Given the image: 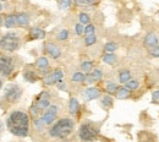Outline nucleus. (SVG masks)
<instances>
[{
    "instance_id": "a211bd4d",
    "label": "nucleus",
    "mask_w": 159,
    "mask_h": 142,
    "mask_svg": "<svg viewBox=\"0 0 159 142\" xmlns=\"http://www.w3.org/2000/svg\"><path fill=\"white\" fill-rule=\"evenodd\" d=\"M5 26L7 28H14L17 26V20H16V15H7L5 17Z\"/></svg>"
},
{
    "instance_id": "49530a36",
    "label": "nucleus",
    "mask_w": 159,
    "mask_h": 142,
    "mask_svg": "<svg viewBox=\"0 0 159 142\" xmlns=\"http://www.w3.org/2000/svg\"><path fill=\"white\" fill-rule=\"evenodd\" d=\"M158 16H159V11H158Z\"/></svg>"
},
{
    "instance_id": "dca6fc26",
    "label": "nucleus",
    "mask_w": 159,
    "mask_h": 142,
    "mask_svg": "<svg viewBox=\"0 0 159 142\" xmlns=\"http://www.w3.org/2000/svg\"><path fill=\"white\" fill-rule=\"evenodd\" d=\"M16 20H17V25L19 26H22V27H27L28 23H30V17L25 12H20L16 15Z\"/></svg>"
},
{
    "instance_id": "c9c22d12",
    "label": "nucleus",
    "mask_w": 159,
    "mask_h": 142,
    "mask_svg": "<svg viewBox=\"0 0 159 142\" xmlns=\"http://www.w3.org/2000/svg\"><path fill=\"white\" fill-rule=\"evenodd\" d=\"M149 54H151L152 58H159V44L157 47L149 49Z\"/></svg>"
},
{
    "instance_id": "79ce46f5",
    "label": "nucleus",
    "mask_w": 159,
    "mask_h": 142,
    "mask_svg": "<svg viewBox=\"0 0 159 142\" xmlns=\"http://www.w3.org/2000/svg\"><path fill=\"white\" fill-rule=\"evenodd\" d=\"M75 4H77V5H82V0H72Z\"/></svg>"
},
{
    "instance_id": "c03bdc74",
    "label": "nucleus",
    "mask_w": 159,
    "mask_h": 142,
    "mask_svg": "<svg viewBox=\"0 0 159 142\" xmlns=\"http://www.w3.org/2000/svg\"><path fill=\"white\" fill-rule=\"evenodd\" d=\"M1 86H2V81H1V79H0V89H1Z\"/></svg>"
},
{
    "instance_id": "a18cd8bd",
    "label": "nucleus",
    "mask_w": 159,
    "mask_h": 142,
    "mask_svg": "<svg viewBox=\"0 0 159 142\" xmlns=\"http://www.w3.org/2000/svg\"><path fill=\"white\" fill-rule=\"evenodd\" d=\"M2 10V5H1V1H0V11Z\"/></svg>"
},
{
    "instance_id": "bb28decb",
    "label": "nucleus",
    "mask_w": 159,
    "mask_h": 142,
    "mask_svg": "<svg viewBox=\"0 0 159 142\" xmlns=\"http://www.w3.org/2000/svg\"><path fill=\"white\" fill-rule=\"evenodd\" d=\"M104 50L105 53H115V50H118V44L115 42H108L104 45Z\"/></svg>"
},
{
    "instance_id": "f8f14e48",
    "label": "nucleus",
    "mask_w": 159,
    "mask_h": 142,
    "mask_svg": "<svg viewBox=\"0 0 159 142\" xmlns=\"http://www.w3.org/2000/svg\"><path fill=\"white\" fill-rule=\"evenodd\" d=\"M36 67L40 71H47L49 69V60L45 57H39L36 60Z\"/></svg>"
},
{
    "instance_id": "0eeeda50",
    "label": "nucleus",
    "mask_w": 159,
    "mask_h": 142,
    "mask_svg": "<svg viewBox=\"0 0 159 142\" xmlns=\"http://www.w3.org/2000/svg\"><path fill=\"white\" fill-rule=\"evenodd\" d=\"M64 79V71L61 69H57L52 72H49L47 76H44L43 82L45 85H57L59 81H61Z\"/></svg>"
},
{
    "instance_id": "ea45409f",
    "label": "nucleus",
    "mask_w": 159,
    "mask_h": 142,
    "mask_svg": "<svg viewBox=\"0 0 159 142\" xmlns=\"http://www.w3.org/2000/svg\"><path fill=\"white\" fill-rule=\"evenodd\" d=\"M57 87H58L59 89H64V91H65V89H66V83L61 80V81H59L57 83Z\"/></svg>"
},
{
    "instance_id": "6ab92c4d",
    "label": "nucleus",
    "mask_w": 159,
    "mask_h": 142,
    "mask_svg": "<svg viewBox=\"0 0 159 142\" xmlns=\"http://www.w3.org/2000/svg\"><path fill=\"white\" fill-rule=\"evenodd\" d=\"M102 59H103V61L105 64H108V65H114L116 62V60H118V58H116V55L114 53H107V54L103 55Z\"/></svg>"
},
{
    "instance_id": "9d476101",
    "label": "nucleus",
    "mask_w": 159,
    "mask_h": 142,
    "mask_svg": "<svg viewBox=\"0 0 159 142\" xmlns=\"http://www.w3.org/2000/svg\"><path fill=\"white\" fill-rule=\"evenodd\" d=\"M82 96H83V99H84V101L88 102V101H93V99L99 98L100 96H102V93H100V89L96 88V87H88L87 89L83 91Z\"/></svg>"
},
{
    "instance_id": "a878e982",
    "label": "nucleus",
    "mask_w": 159,
    "mask_h": 142,
    "mask_svg": "<svg viewBox=\"0 0 159 142\" xmlns=\"http://www.w3.org/2000/svg\"><path fill=\"white\" fill-rule=\"evenodd\" d=\"M125 87L129 89V91H136V89H139V82L137 80H130V81H127L125 83Z\"/></svg>"
},
{
    "instance_id": "2f4dec72",
    "label": "nucleus",
    "mask_w": 159,
    "mask_h": 142,
    "mask_svg": "<svg viewBox=\"0 0 159 142\" xmlns=\"http://www.w3.org/2000/svg\"><path fill=\"white\" fill-rule=\"evenodd\" d=\"M72 5V0H60L59 1V7L61 10H67L70 9Z\"/></svg>"
},
{
    "instance_id": "20e7f679",
    "label": "nucleus",
    "mask_w": 159,
    "mask_h": 142,
    "mask_svg": "<svg viewBox=\"0 0 159 142\" xmlns=\"http://www.w3.org/2000/svg\"><path fill=\"white\" fill-rule=\"evenodd\" d=\"M21 39L19 33L15 32H9L5 36L1 37L0 39V49L5 52H15L20 48Z\"/></svg>"
},
{
    "instance_id": "c85d7f7f",
    "label": "nucleus",
    "mask_w": 159,
    "mask_h": 142,
    "mask_svg": "<svg viewBox=\"0 0 159 142\" xmlns=\"http://www.w3.org/2000/svg\"><path fill=\"white\" fill-rule=\"evenodd\" d=\"M79 20L80 23H82V25H88L91 22V17H89V15L87 12H80Z\"/></svg>"
},
{
    "instance_id": "72a5a7b5",
    "label": "nucleus",
    "mask_w": 159,
    "mask_h": 142,
    "mask_svg": "<svg viewBox=\"0 0 159 142\" xmlns=\"http://www.w3.org/2000/svg\"><path fill=\"white\" fill-rule=\"evenodd\" d=\"M57 37H58V39H59V41H66V39L69 38V31H67V30H65V28H64V30H61L59 33H58V36H57Z\"/></svg>"
},
{
    "instance_id": "aec40b11",
    "label": "nucleus",
    "mask_w": 159,
    "mask_h": 142,
    "mask_svg": "<svg viewBox=\"0 0 159 142\" xmlns=\"http://www.w3.org/2000/svg\"><path fill=\"white\" fill-rule=\"evenodd\" d=\"M103 70L100 69H93L91 72H89V76L92 77V80L94 82H99L102 79H103Z\"/></svg>"
},
{
    "instance_id": "4c0bfd02",
    "label": "nucleus",
    "mask_w": 159,
    "mask_h": 142,
    "mask_svg": "<svg viewBox=\"0 0 159 142\" xmlns=\"http://www.w3.org/2000/svg\"><path fill=\"white\" fill-rule=\"evenodd\" d=\"M34 125H36V127H37V129H39V130H42V129L45 126L44 121H43L40 118H38V119H36V120H34Z\"/></svg>"
},
{
    "instance_id": "f03ea898",
    "label": "nucleus",
    "mask_w": 159,
    "mask_h": 142,
    "mask_svg": "<svg viewBox=\"0 0 159 142\" xmlns=\"http://www.w3.org/2000/svg\"><path fill=\"white\" fill-rule=\"evenodd\" d=\"M75 127V121L70 118H61L57 122L53 124V126L49 130V135L55 139H65L71 135Z\"/></svg>"
},
{
    "instance_id": "4be33fe9",
    "label": "nucleus",
    "mask_w": 159,
    "mask_h": 142,
    "mask_svg": "<svg viewBox=\"0 0 159 142\" xmlns=\"http://www.w3.org/2000/svg\"><path fill=\"white\" fill-rule=\"evenodd\" d=\"M131 80V72L129 70H121L119 72V81L120 83H126L127 81Z\"/></svg>"
},
{
    "instance_id": "4468645a",
    "label": "nucleus",
    "mask_w": 159,
    "mask_h": 142,
    "mask_svg": "<svg viewBox=\"0 0 159 142\" xmlns=\"http://www.w3.org/2000/svg\"><path fill=\"white\" fill-rule=\"evenodd\" d=\"M80 110V103L79 101L76 99V98H70V101H69V112H70V114L71 115H76L77 113H79Z\"/></svg>"
},
{
    "instance_id": "39448f33",
    "label": "nucleus",
    "mask_w": 159,
    "mask_h": 142,
    "mask_svg": "<svg viewBox=\"0 0 159 142\" xmlns=\"http://www.w3.org/2000/svg\"><path fill=\"white\" fill-rule=\"evenodd\" d=\"M15 67V62L14 59L9 55H1L0 57V74L2 76H10L14 71Z\"/></svg>"
},
{
    "instance_id": "cd10ccee",
    "label": "nucleus",
    "mask_w": 159,
    "mask_h": 142,
    "mask_svg": "<svg viewBox=\"0 0 159 142\" xmlns=\"http://www.w3.org/2000/svg\"><path fill=\"white\" fill-rule=\"evenodd\" d=\"M83 34H84L86 37L96 34V27H94V25H92V23H88V25L84 27V32H83Z\"/></svg>"
},
{
    "instance_id": "7c9ffc66",
    "label": "nucleus",
    "mask_w": 159,
    "mask_h": 142,
    "mask_svg": "<svg viewBox=\"0 0 159 142\" xmlns=\"http://www.w3.org/2000/svg\"><path fill=\"white\" fill-rule=\"evenodd\" d=\"M96 42H97V36H96V34L84 37V45H86V47H91V45L96 44Z\"/></svg>"
},
{
    "instance_id": "c756f323",
    "label": "nucleus",
    "mask_w": 159,
    "mask_h": 142,
    "mask_svg": "<svg viewBox=\"0 0 159 142\" xmlns=\"http://www.w3.org/2000/svg\"><path fill=\"white\" fill-rule=\"evenodd\" d=\"M25 79L30 82H36L38 80V76L33 71H27V72H25Z\"/></svg>"
},
{
    "instance_id": "ddd939ff",
    "label": "nucleus",
    "mask_w": 159,
    "mask_h": 142,
    "mask_svg": "<svg viewBox=\"0 0 159 142\" xmlns=\"http://www.w3.org/2000/svg\"><path fill=\"white\" fill-rule=\"evenodd\" d=\"M114 96H115L118 99H127V98H130V96H131V91H129L126 87H119Z\"/></svg>"
},
{
    "instance_id": "a19ab883",
    "label": "nucleus",
    "mask_w": 159,
    "mask_h": 142,
    "mask_svg": "<svg viewBox=\"0 0 159 142\" xmlns=\"http://www.w3.org/2000/svg\"><path fill=\"white\" fill-rule=\"evenodd\" d=\"M98 0H82V5H87V4H96Z\"/></svg>"
},
{
    "instance_id": "423d86ee",
    "label": "nucleus",
    "mask_w": 159,
    "mask_h": 142,
    "mask_svg": "<svg viewBox=\"0 0 159 142\" xmlns=\"http://www.w3.org/2000/svg\"><path fill=\"white\" fill-rule=\"evenodd\" d=\"M22 94V89L20 86L17 85H9L5 88V93H4V98L5 101H7L9 103H14L16 102Z\"/></svg>"
},
{
    "instance_id": "1a4fd4ad",
    "label": "nucleus",
    "mask_w": 159,
    "mask_h": 142,
    "mask_svg": "<svg viewBox=\"0 0 159 142\" xmlns=\"http://www.w3.org/2000/svg\"><path fill=\"white\" fill-rule=\"evenodd\" d=\"M44 50L52 59H58L61 57V49L53 42H47L44 44Z\"/></svg>"
},
{
    "instance_id": "7ed1b4c3",
    "label": "nucleus",
    "mask_w": 159,
    "mask_h": 142,
    "mask_svg": "<svg viewBox=\"0 0 159 142\" xmlns=\"http://www.w3.org/2000/svg\"><path fill=\"white\" fill-rule=\"evenodd\" d=\"M99 129L92 121L83 122L79 129V136L83 142H92L98 137Z\"/></svg>"
},
{
    "instance_id": "473e14b6",
    "label": "nucleus",
    "mask_w": 159,
    "mask_h": 142,
    "mask_svg": "<svg viewBox=\"0 0 159 142\" xmlns=\"http://www.w3.org/2000/svg\"><path fill=\"white\" fill-rule=\"evenodd\" d=\"M45 113H48V114H50V115L57 117V115L59 114V108H58L57 105H54V104H53V105L50 104V107H49V108L45 110Z\"/></svg>"
},
{
    "instance_id": "2eb2a0df",
    "label": "nucleus",
    "mask_w": 159,
    "mask_h": 142,
    "mask_svg": "<svg viewBox=\"0 0 159 142\" xmlns=\"http://www.w3.org/2000/svg\"><path fill=\"white\" fill-rule=\"evenodd\" d=\"M30 34H31V38L32 39H43L45 37V32L42 28H39V27H33L31 30Z\"/></svg>"
},
{
    "instance_id": "5701e85b",
    "label": "nucleus",
    "mask_w": 159,
    "mask_h": 142,
    "mask_svg": "<svg viewBox=\"0 0 159 142\" xmlns=\"http://www.w3.org/2000/svg\"><path fill=\"white\" fill-rule=\"evenodd\" d=\"M93 61H89V60H87V61H83L82 64H81V70H82V72H84L86 75L87 74H89L92 70H93Z\"/></svg>"
},
{
    "instance_id": "412c9836",
    "label": "nucleus",
    "mask_w": 159,
    "mask_h": 142,
    "mask_svg": "<svg viewBox=\"0 0 159 142\" xmlns=\"http://www.w3.org/2000/svg\"><path fill=\"white\" fill-rule=\"evenodd\" d=\"M113 97L110 96V94H105V96H103L102 98H100V104H102V107H104L105 109H108V108H110L111 105H113Z\"/></svg>"
},
{
    "instance_id": "f257e3e1",
    "label": "nucleus",
    "mask_w": 159,
    "mask_h": 142,
    "mask_svg": "<svg viewBox=\"0 0 159 142\" xmlns=\"http://www.w3.org/2000/svg\"><path fill=\"white\" fill-rule=\"evenodd\" d=\"M6 125L12 135L17 137H26L30 132V117L22 110H15L9 115Z\"/></svg>"
},
{
    "instance_id": "e433bc0d",
    "label": "nucleus",
    "mask_w": 159,
    "mask_h": 142,
    "mask_svg": "<svg viewBox=\"0 0 159 142\" xmlns=\"http://www.w3.org/2000/svg\"><path fill=\"white\" fill-rule=\"evenodd\" d=\"M39 113H40V110L39 109H37L34 105H32V107H31V114H32V117H33L34 119H38Z\"/></svg>"
},
{
    "instance_id": "f704fd0d",
    "label": "nucleus",
    "mask_w": 159,
    "mask_h": 142,
    "mask_svg": "<svg viewBox=\"0 0 159 142\" xmlns=\"http://www.w3.org/2000/svg\"><path fill=\"white\" fill-rule=\"evenodd\" d=\"M75 32H76V34L77 36H82L83 34V32H84V26L82 25V23H76L75 25Z\"/></svg>"
},
{
    "instance_id": "58836bf2",
    "label": "nucleus",
    "mask_w": 159,
    "mask_h": 142,
    "mask_svg": "<svg viewBox=\"0 0 159 142\" xmlns=\"http://www.w3.org/2000/svg\"><path fill=\"white\" fill-rule=\"evenodd\" d=\"M152 102L156 103V104H159V89L158 91H154L152 93Z\"/></svg>"
},
{
    "instance_id": "6e6552de",
    "label": "nucleus",
    "mask_w": 159,
    "mask_h": 142,
    "mask_svg": "<svg viewBox=\"0 0 159 142\" xmlns=\"http://www.w3.org/2000/svg\"><path fill=\"white\" fill-rule=\"evenodd\" d=\"M33 105H34L37 109H39L40 112H42V110H47V109L50 107V99H49L48 92H42L39 96H38L37 101L34 102Z\"/></svg>"
},
{
    "instance_id": "de8ad7c7",
    "label": "nucleus",
    "mask_w": 159,
    "mask_h": 142,
    "mask_svg": "<svg viewBox=\"0 0 159 142\" xmlns=\"http://www.w3.org/2000/svg\"><path fill=\"white\" fill-rule=\"evenodd\" d=\"M0 1H4V0H0Z\"/></svg>"
},
{
    "instance_id": "9b49d317",
    "label": "nucleus",
    "mask_w": 159,
    "mask_h": 142,
    "mask_svg": "<svg viewBox=\"0 0 159 142\" xmlns=\"http://www.w3.org/2000/svg\"><path fill=\"white\" fill-rule=\"evenodd\" d=\"M143 44H144V47L148 48V49H152V48L157 47L159 44V38H158V36H157V33H154V32L147 33L146 37H144V39H143Z\"/></svg>"
},
{
    "instance_id": "393cba45",
    "label": "nucleus",
    "mask_w": 159,
    "mask_h": 142,
    "mask_svg": "<svg viewBox=\"0 0 159 142\" xmlns=\"http://www.w3.org/2000/svg\"><path fill=\"white\" fill-rule=\"evenodd\" d=\"M40 119L44 121V124H45V125H52L53 122L55 121L57 117H54V115H50V114H48V113H44V114H42Z\"/></svg>"
},
{
    "instance_id": "b1692460",
    "label": "nucleus",
    "mask_w": 159,
    "mask_h": 142,
    "mask_svg": "<svg viewBox=\"0 0 159 142\" xmlns=\"http://www.w3.org/2000/svg\"><path fill=\"white\" fill-rule=\"evenodd\" d=\"M86 80V74L82 72V71H77L75 72L72 76H71V81L72 82H77V83H82Z\"/></svg>"
},
{
    "instance_id": "f3484780",
    "label": "nucleus",
    "mask_w": 159,
    "mask_h": 142,
    "mask_svg": "<svg viewBox=\"0 0 159 142\" xmlns=\"http://www.w3.org/2000/svg\"><path fill=\"white\" fill-rule=\"evenodd\" d=\"M104 87H105V91H107L109 94H115V92H116L118 88H119L118 85L114 81H107L105 85H104Z\"/></svg>"
},
{
    "instance_id": "37998d69",
    "label": "nucleus",
    "mask_w": 159,
    "mask_h": 142,
    "mask_svg": "<svg viewBox=\"0 0 159 142\" xmlns=\"http://www.w3.org/2000/svg\"><path fill=\"white\" fill-rule=\"evenodd\" d=\"M2 22H4V20H2V17H1V16H0V26H1V25H2Z\"/></svg>"
}]
</instances>
